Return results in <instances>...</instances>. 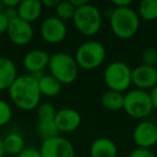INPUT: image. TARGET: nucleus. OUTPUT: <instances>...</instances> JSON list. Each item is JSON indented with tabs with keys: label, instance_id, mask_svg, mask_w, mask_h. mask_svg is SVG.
<instances>
[{
	"label": "nucleus",
	"instance_id": "obj_31",
	"mask_svg": "<svg viewBox=\"0 0 157 157\" xmlns=\"http://www.w3.org/2000/svg\"><path fill=\"white\" fill-rule=\"evenodd\" d=\"M112 3L115 8H128L131 5V0H113Z\"/></svg>",
	"mask_w": 157,
	"mask_h": 157
},
{
	"label": "nucleus",
	"instance_id": "obj_11",
	"mask_svg": "<svg viewBox=\"0 0 157 157\" xmlns=\"http://www.w3.org/2000/svg\"><path fill=\"white\" fill-rule=\"evenodd\" d=\"M132 138L138 147L148 148L157 143V125L150 121H144L137 125Z\"/></svg>",
	"mask_w": 157,
	"mask_h": 157
},
{
	"label": "nucleus",
	"instance_id": "obj_7",
	"mask_svg": "<svg viewBox=\"0 0 157 157\" xmlns=\"http://www.w3.org/2000/svg\"><path fill=\"white\" fill-rule=\"evenodd\" d=\"M123 109L131 117L144 118L150 115L154 108L151 101L150 94L147 92L141 90H133L124 96Z\"/></svg>",
	"mask_w": 157,
	"mask_h": 157
},
{
	"label": "nucleus",
	"instance_id": "obj_37",
	"mask_svg": "<svg viewBox=\"0 0 157 157\" xmlns=\"http://www.w3.org/2000/svg\"><path fill=\"white\" fill-rule=\"evenodd\" d=\"M5 11V6L2 3V0H0V13H3Z\"/></svg>",
	"mask_w": 157,
	"mask_h": 157
},
{
	"label": "nucleus",
	"instance_id": "obj_8",
	"mask_svg": "<svg viewBox=\"0 0 157 157\" xmlns=\"http://www.w3.org/2000/svg\"><path fill=\"white\" fill-rule=\"evenodd\" d=\"M39 151L42 157H75L71 142L59 136L43 140Z\"/></svg>",
	"mask_w": 157,
	"mask_h": 157
},
{
	"label": "nucleus",
	"instance_id": "obj_16",
	"mask_svg": "<svg viewBox=\"0 0 157 157\" xmlns=\"http://www.w3.org/2000/svg\"><path fill=\"white\" fill-rule=\"evenodd\" d=\"M17 78V69L12 59L0 57V92L9 90Z\"/></svg>",
	"mask_w": 157,
	"mask_h": 157
},
{
	"label": "nucleus",
	"instance_id": "obj_28",
	"mask_svg": "<svg viewBox=\"0 0 157 157\" xmlns=\"http://www.w3.org/2000/svg\"><path fill=\"white\" fill-rule=\"evenodd\" d=\"M16 157H42L39 150L33 147H25Z\"/></svg>",
	"mask_w": 157,
	"mask_h": 157
},
{
	"label": "nucleus",
	"instance_id": "obj_19",
	"mask_svg": "<svg viewBox=\"0 0 157 157\" xmlns=\"http://www.w3.org/2000/svg\"><path fill=\"white\" fill-rule=\"evenodd\" d=\"M2 140H3V145H5L6 153L8 155L17 156L25 148L24 138L17 132L8 133Z\"/></svg>",
	"mask_w": 157,
	"mask_h": 157
},
{
	"label": "nucleus",
	"instance_id": "obj_27",
	"mask_svg": "<svg viewBox=\"0 0 157 157\" xmlns=\"http://www.w3.org/2000/svg\"><path fill=\"white\" fill-rule=\"evenodd\" d=\"M128 157H157L154 153L148 148H141L137 147L133 151H131Z\"/></svg>",
	"mask_w": 157,
	"mask_h": 157
},
{
	"label": "nucleus",
	"instance_id": "obj_22",
	"mask_svg": "<svg viewBox=\"0 0 157 157\" xmlns=\"http://www.w3.org/2000/svg\"><path fill=\"white\" fill-rule=\"evenodd\" d=\"M38 133L43 140L51 139V138L58 137L59 130L57 128L54 121H45L39 122L38 124Z\"/></svg>",
	"mask_w": 157,
	"mask_h": 157
},
{
	"label": "nucleus",
	"instance_id": "obj_35",
	"mask_svg": "<svg viewBox=\"0 0 157 157\" xmlns=\"http://www.w3.org/2000/svg\"><path fill=\"white\" fill-rule=\"evenodd\" d=\"M70 3L74 7V9H78V8H81L83 6L87 5V1L86 0H69Z\"/></svg>",
	"mask_w": 157,
	"mask_h": 157
},
{
	"label": "nucleus",
	"instance_id": "obj_13",
	"mask_svg": "<svg viewBox=\"0 0 157 157\" xmlns=\"http://www.w3.org/2000/svg\"><path fill=\"white\" fill-rule=\"evenodd\" d=\"M54 122L59 132H72L81 125V115L76 110L65 108L57 111Z\"/></svg>",
	"mask_w": 157,
	"mask_h": 157
},
{
	"label": "nucleus",
	"instance_id": "obj_12",
	"mask_svg": "<svg viewBox=\"0 0 157 157\" xmlns=\"http://www.w3.org/2000/svg\"><path fill=\"white\" fill-rule=\"evenodd\" d=\"M131 84L137 90H152L157 85V71L154 67L140 65L131 70Z\"/></svg>",
	"mask_w": 157,
	"mask_h": 157
},
{
	"label": "nucleus",
	"instance_id": "obj_24",
	"mask_svg": "<svg viewBox=\"0 0 157 157\" xmlns=\"http://www.w3.org/2000/svg\"><path fill=\"white\" fill-rule=\"evenodd\" d=\"M57 110L52 103H41L37 108V116L39 122H45V121H54L56 116Z\"/></svg>",
	"mask_w": 157,
	"mask_h": 157
},
{
	"label": "nucleus",
	"instance_id": "obj_23",
	"mask_svg": "<svg viewBox=\"0 0 157 157\" xmlns=\"http://www.w3.org/2000/svg\"><path fill=\"white\" fill-rule=\"evenodd\" d=\"M55 11H56L57 18L65 22V21H69L73 18L75 9L70 3L69 0H65V1H59L58 5L55 8Z\"/></svg>",
	"mask_w": 157,
	"mask_h": 157
},
{
	"label": "nucleus",
	"instance_id": "obj_26",
	"mask_svg": "<svg viewBox=\"0 0 157 157\" xmlns=\"http://www.w3.org/2000/svg\"><path fill=\"white\" fill-rule=\"evenodd\" d=\"M12 109L7 101L0 99V127L5 126L11 121Z\"/></svg>",
	"mask_w": 157,
	"mask_h": 157
},
{
	"label": "nucleus",
	"instance_id": "obj_34",
	"mask_svg": "<svg viewBox=\"0 0 157 157\" xmlns=\"http://www.w3.org/2000/svg\"><path fill=\"white\" fill-rule=\"evenodd\" d=\"M58 2V0H43V1H41L42 6L46 8H56Z\"/></svg>",
	"mask_w": 157,
	"mask_h": 157
},
{
	"label": "nucleus",
	"instance_id": "obj_38",
	"mask_svg": "<svg viewBox=\"0 0 157 157\" xmlns=\"http://www.w3.org/2000/svg\"><path fill=\"white\" fill-rule=\"evenodd\" d=\"M155 69H156V71H157V65H156V66H155Z\"/></svg>",
	"mask_w": 157,
	"mask_h": 157
},
{
	"label": "nucleus",
	"instance_id": "obj_30",
	"mask_svg": "<svg viewBox=\"0 0 157 157\" xmlns=\"http://www.w3.org/2000/svg\"><path fill=\"white\" fill-rule=\"evenodd\" d=\"M8 25H9V20L6 17L3 13H0V35H2L3 33H7Z\"/></svg>",
	"mask_w": 157,
	"mask_h": 157
},
{
	"label": "nucleus",
	"instance_id": "obj_29",
	"mask_svg": "<svg viewBox=\"0 0 157 157\" xmlns=\"http://www.w3.org/2000/svg\"><path fill=\"white\" fill-rule=\"evenodd\" d=\"M3 14L6 15V17L10 21H13L15 18L18 17V13H17V8H5V11Z\"/></svg>",
	"mask_w": 157,
	"mask_h": 157
},
{
	"label": "nucleus",
	"instance_id": "obj_33",
	"mask_svg": "<svg viewBox=\"0 0 157 157\" xmlns=\"http://www.w3.org/2000/svg\"><path fill=\"white\" fill-rule=\"evenodd\" d=\"M20 2V0H2L5 8H17Z\"/></svg>",
	"mask_w": 157,
	"mask_h": 157
},
{
	"label": "nucleus",
	"instance_id": "obj_18",
	"mask_svg": "<svg viewBox=\"0 0 157 157\" xmlns=\"http://www.w3.org/2000/svg\"><path fill=\"white\" fill-rule=\"evenodd\" d=\"M37 80L41 95H44L46 97H56L61 92V85L63 84L51 74L41 75Z\"/></svg>",
	"mask_w": 157,
	"mask_h": 157
},
{
	"label": "nucleus",
	"instance_id": "obj_20",
	"mask_svg": "<svg viewBox=\"0 0 157 157\" xmlns=\"http://www.w3.org/2000/svg\"><path fill=\"white\" fill-rule=\"evenodd\" d=\"M101 105L109 111H120L124 105V95L114 90H107L101 96Z\"/></svg>",
	"mask_w": 157,
	"mask_h": 157
},
{
	"label": "nucleus",
	"instance_id": "obj_9",
	"mask_svg": "<svg viewBox=\"0 0 157 157\" xmlns=\"http://www.w3.org/2000/svg\"><path fill=\"white\" fill-rule=\"evenodd\" d=\"M67 26L65 22L54 16L48 17L40 26V33L44 41L56 44L61 42L67 36Z\"/></svg>",
	"mask_w": 157,
	"mask_h": 157
},
{
	"label": "nucleus",
	"instance_id": "obj_10",
	"mask_svg": "<svg viewBox=\"0 0 157 157\" xmlns=\"http://www.w3.org/2000/svg\"><path fill=\"white\" fill-rule=\"evenodd\" d=\"M7 33L12 43L15 45H26L33 38V28L30 23L21 20L20 17L10 21Z\"/></svg>",
	"mask_w": 157,
	"mask_h": 157
},
{
	"label": "nucleus",
	"instance_id": "obj_3",
	"mask_svg": "<svg viewBox=\"0 0 157 157\" xmlns=\"http://www.w3.org/2000/svg\"><path fill=\"white\" fill-rule=\"evenodd\" d=\"M48 69L51 75L61 84H70L78 75V66L74 57L67 53H56L50 56Z\"/></svg>",
	"mask_w": 157,
	"mask_h": 157
},
{
	"label": "nucleus",
	"instance_id": "obj_36",
	"mask_svg": "<svg viewBox=\"0 0 157 157\" xmlns=\"http://www.w3.org/2000/svg\"><path fill=\"white\" fill-rule=\"evenodd\" d=\"M7 155L5 150V145H3V140L0 138V157H5Z\"/></svg>",
	"mask_w": 157,
	"mask_h": 157
},
{
	"label": "nucleus",
	"instance_id": "obj_14",
	"mask_svg": "<svg viewBox=\"0 0 157 157\" xmlns=\"http://www.w3.org/2000/svg\"><path fill=\"white\" fill-rule=\"evenodd\" d=\"M50 56L45 51L43 50H31L26 53L23 58V66L24 68L35 75L36 73L43 71L48 66Z\"/></svg>",
	"mask_w": 157,
	"mask_h": 157
},
{
	"label": "nucleus",
	"instance_id": "obj_15",
	"mask_svg": "<svg viewBox=\"0 0 157 157\" xmlns=\"http://www.w3.org/2000/svg\"><path fill=\"white\" fill-rule=\"evenodd\" d=\"M42 10L43 6L39 0H23L17 7L18 17L31 24L40 17Z\"/></svg>",
	"mask_w": 157,
	"mask_h": 157
},
{
	"label": "nucleus",
	"instance_id": "obj_5",
	"mask_svg": "<svg viewBox=\"0 0 157 157\" xmlns=\"http://www.w3.org/2000/svg\"><path fill=\"white\" fill-rule=\"evenodd\" d=\"M105 48L100 42L87 41L78 48L74 59L78 68L84 70H94L105 61Z\"/></svg>",
	"mask_w": 157,
	"mask_h": 157
},
{
	"label": "nucleus",
	"instance_id": "obj_17",
	"mask_svg": "<svg viewBox=\"0 0 157 157\" xmlns=\"http://www.w3.org/2000/svg\"><path fill=\"white\" fill-rule=\"evenodd\" d=\"M90 157H116L117 146L108 138H98L90 145Z\"/></svg>",
	"mask_w": 157,
	"mask_h": 157
},
{
	"label": "nucleus",
	"instance_id": "obj_25",
	"mask_svg": "<svg viewBox=\"0 0 157 157\" xmlns=\"http://www.w3.org/2000/svg\"><path fill=\"white\" fill-rule=\"evenodd\" d=\"M142 65L154 67L157 65V50L155 48H146L142 53Z\"/></svg>",
	"mask_w": 157,
	"mask_h": 157
},
{
	"label": "nucleus",
	"instance_id": "obj_1",
	"mask_svg": "<svg viewBox=\"0 0 157 157\" xmlns=\"http://www.w3.org/2000/svg\"><path fill=\"white\" fill-rule=\"evenodd\" d=\"M8 90L12 102L21 110L31 111L39 105L41 93L38 80L31 74L17 76Z\"/></svg>",
	"mask_w": 157,
	"mask_h": 157
},
{
	"label": "nucleus",
	"instance_id": "obj_4",
	"mask_svg": "<svg viewBox=\"0 0 157 157\" xmlns=\"http://www.w3.org/2000/svg\"><path fill=\"white\" fill-rule=\"evenodd\" d=\"M73 24L82 35L95 36L101 28L102 17L101 13L95 6L87 5L75 9L73 15Z\"/></svg>",
	"mask_w": 157,
	"mask_h": 157
},
{
	"label": "nucleus",
	"instance_id": "obj_6",
	"mask_svg": "<svg viewBox=\"0 0 157 157\" xmlns=\"http://www.w3.org/2000/svg\"><path fill=\"white\" fill-rule=\"evenodd\" d=\"M103 78L110 90L123 93L131 85V69L125 63L114 61L107 67Z\"/></svg>",
	"mask_w": 157,
	"mask_h": 157
},
{
	"label": "nucleus",
	"instance_id": "obj_32",
	"mask_svg": "<svg viewBox=\"0 0 157 157\" xmlns=\"http://www.w3.org/2000/svg\"><path fill=\"white\" fill-rule=\"evenodd\" d=\"M148 94H150L151 101H152L153 108L157 110V85L154 86V87L151 90V93H148Z\"/></svg>",
	"mask_w": 157,
	"mask_h": 157
},
{
	"label": "nucleus",
	"instance_id": "obj_21",
	"mask_svg": "<svg viewBox=\"0 0 157 157\" xmlns=\"http://www.w3.org/2000/svg\"><path fill=\"white\" fill-rule=\"evenodd\" d=\"M139 17L144 21L157 20V0H142L139 5Z\"/></svg>",
	"mask_w": 157,
	"mask_h": 157
},
{
	"label": "nucleus",
	"instance_id": "obj_2",
	"mask_svg": "<svg viewBox=\"0 0 157 157\" xmlns=\"http://www.w3.org/2000/svg\"><path fill=\"white\" fill-rule=\"evenodd\" d=\"M140 17L138 13L128 8H115L110 16V27L120 39H130L139 29Z\"/></svg>",
	"mask_w": 157,
	"mask_h": 157
}]
</instances>
